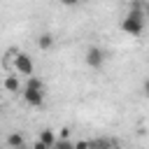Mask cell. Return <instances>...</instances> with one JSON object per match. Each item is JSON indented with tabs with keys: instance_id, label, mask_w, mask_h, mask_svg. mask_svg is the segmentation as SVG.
Instances as JSON below:
<instances>
[{
	"instance_id": "1",
	"label": "cell",
	"mask_w": 149,
	"mask_h": 149,
	"mask_svg": "<svg viewBox=\"0 0 149 149\" xmlns=\"http://www.w3.org/2000/svg\"><path fill=\"white\" fill-rule=\"evenodd\" d=\"M144 21H147L144 9H135V7H130L128 14H126V19L121 21V28H123V33H128L130 37H135V35H140V33L144 30Z\"/></svg>"
},
{
	"instance_id": "2",
	"label": "cell",
	"mask_w": 149,
	"mask_h": 149,
	"mask_svg": "<svg viewBox=\"0 0 149 149\" xmlns=\"http://www.w3.org/2000/svg\"><path fill=\"white\" fill-rule=\"evenodd\" d=\"M14 68H16V72H19V74H26V77H30V74H33V70H35V65H33L30 56H28V54H23V51H19V54L14 56Z\"/></svg>"
},
{
	"instance_id": "3",
	"label": "cell",
	"mask_w": 149,
	"mask_h": 149,
	"mask_svg": "<svg viewBox=\"0 0 149 149\" xmlns=\"http://www.w3.org/2000/svg\"><path fill=\"white\" fill-rule=\"evenodd\" d=\"M21 95H23V100L30 107H42V102H44V91L42 88H28V86H23Z\"/></svg>"
},
{
	"instance_id": "4",
	"label": "cell",
	"mask_w": 149,
	"mask_h": 149,
	"mask_svg": "<svg viewBox=\"0 0 149 149\" xmlns=\"http://www.w3.org/2000/svg\"><path fill=\"white\" fill-rule=\"evenodd\" d=\"M102 63H105V51L100 47H88V51H86V65L93 68V70H98Z\"/></svg>"
},
{
	"instance_id": "5",
	"label": "cell",
	"mask_w": 149,
	"mask_h": 149,
	"mask_svg": "<svg viewBox=\"0 0 149 149\" xmlns=\"http://www.w3.org/2000/svg\"><path fill=\"white\" fill-rule=\"evenodd\" d=\"M5 88H7V91H12V93L23 91V88H21V84H19V77H16V74H7V77H5Z\"/></svg>"
},
{
	"instance_id": "6",
	"label": "cell",
	"mask_w": 149,
	"mask_h": 149,
	"mask_svg": "<svg viewBox=\"0 0 149 149\" xmlns=\"http://www.w3.org/2000/svg\"><path fill=\"white\" fill-rule=\"evenodd\" d=\"M40 142H42L44 147H54V144H56V135H54V130L44 128V130L40 133Z\"/></svg>"
},
{
	"instance_id": "7",
	"label": "cell",
	"mask_w": 149,
	"mask_h": 149,
	"mask_svg": "<svg viewBox=\"0 0 149 149\" xmlns=\"http://www.w3.org/2000/svg\"><path fill=\"white\" fill-rule=\"evenodd\" d=\"M37 47H40L42 51H47V49H51V47H54V37H51L49 33H42V35L37 37Z\"/></svg>"
},
{
	"instance_id": "8",
	"label": "cell",
	"mask_w": 149,
	"mask_h": 149,
	"mask_svg": "<svg viewBox=\"0 0 149 149\" xmlns=\"http://www.w3.org/2000/svg\"><path fill=\"white\" fill-rule=\"evenodd\" d=\"M26 142H23V137L19 135V133H12L9 137H7V147H12V149H19V147H23Z\"/></svg>"
},
{
	"instance_id": "9",
	"label": "cell",
	"mask_w": 149,
	"mask_h": 149,
	"mask_svg": "<svg viewBox=\"0 0 149 149\" xmlns=\"http://www.w3.org/2000/svg\"><path fill=\"white\" fill-rule=\"evenodd\" d=\"M26 86H28V88H42V91H44L42 79H40V77H35V74H30V77L26 79Z\"/></svg>"
},
{
	"instance_id": "10",
	"label": "cell",
	"mask_w": 149,
	"mask_h": 149,
	"mask_svg": "<svg viewBox=\"0 0 149 149\" xmlns=\"http://www.w3.org/2000/svg\"><path fill=\"white\" fill-rule=\"evenodd\" d=\"M116 142L114 140H91V147L95 149V147H114Z\"/></svg>"
},
{
	"instance_id": "11",
	"label": "cell",
	"mask_w": 149,
	"mask_h": 149,
	"mask_svg": "<svg viewBox=\"0 0 149 149\" xmlns=\"http://www.w3.org/2000/svg\"><path fill=\"white\" fill-rule=\"evenodd\" d=\"M56 149H70V147H74L72 142H68V140H56V144H54Z\"/></svg>"
},
{
	"instance_id": "12",
	"label": "cell",
	"mask_w": 149,
	"mask_h": 149,
	"mask_svg": "<svg viewBox=\"0 0 149 149\" xmlns=\"http://www.w3.org/2000/svg\"><path fill=\"white\" fill-rule=\"evenodd\" d=\"M63 5H68V7H72V5H77V2H81V0H61Z\"/></svg>"
},
{
	"instance_id": "13",
	"label": "cell",
	"mask_w": 149,
	"mask_h": 149,
	"mask_svg": "<svg viewBox=\"0 0 149 149\" xmlns=\"http://www.w3.org/2000/svg\"><path fill=\"white\" fill-rule=\"evenodd\" d=\"M144 95L149 98V79H144Z\"/></svg>"
},
{
	"instance_id": "14",
	"label": "cell",
	"mask_w": 149,
	"mask_h": 149,
	"mask_svg": "<svg viewBox=\"0 0 149 149\" xmlns=\"http://www.w3.org/2000/svg\"><path fill=\"white\" fill-rule=\"evenodd\" d=\"M144 14H147V19H149V2L144 5Z\"/></svg>"
}]
</instances>
